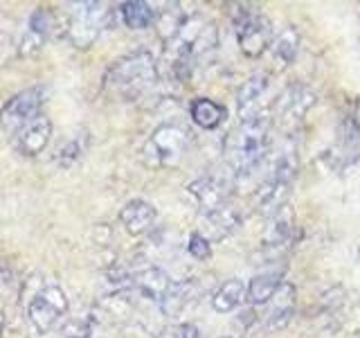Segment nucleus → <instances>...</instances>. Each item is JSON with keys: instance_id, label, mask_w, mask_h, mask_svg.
Wrapping results in <instances>:
<instances>
[{"instance_id": "4", "label": "nucleus", "mask_w": 360, "mask_h": 338, "mask_svg": "<svg viewBox=\"0 0 360 338\" xmlns=\"http://www.w3.org/2000/svg\"><path fill=\"white\" fill-rule=\"evenodd\" d=\"M189 131L180 124H162L144 144V161L153 167H172L187 154Z\"/></svg>"}, {"instance_id": "9", "label": "nucleus", "mask_w": 360, "mask_h": 338, "mask_svg": "<svg viewBox=\"0 0 360 338\" xmlns=\"http://www.w3.org/2000/svg\"><path fill=\"white\" fill-rule=\"evenodd\" d=\"M50 138H52V122L41 113V115L30 120L27 124H22L14 133V146L22 156H37L48 146Z\"/></svg>"}, {"instance_id": "18", "label": "nucleus", "mask_w": 360, "mask_h": 338, "mask_svg": "<svg viewBox=\"0 0 360 338\" xmlns=\"http://www.w3.org/2000/svg\"><path fill=\"white\" fill-rule=\"evenodd\" d=\"M50 27H52V16H50V11H45V9H39L37 14H32L30 18V25H27V32H25V37H22V52H32V50H39L43 41L48 39V34H50Z\"/></svg>"}, {"instance_id": "26", "label": "nucleus", "mask_w": 360, "mask_h": 338, "mask_svg": "<svg viewBox=\"0 0 360 338\" xmlns=\"http://www.w3.org/2000/svg\"><path fill=\"white\" fill-rule=\"evenodd\" d=\"M223 338H228V336H223Z\"/></svg>"}, {"instance_id": "7", "label": "nucleus", "mask_w": 360, "mask_h": 338, "mask_svg": "<svg viewBox=\"0 0 360 338\" xmlns=\"http://www.w3.org/2000/svg\"><path fill=\"white\" fill-rule=\"evenodd\" d=\"M108 9L101 3H75L70 23H68V34L75 45L79 48H88L93 43L99 32L106 27Z\"/></svg>"}, {"instance_id": "3", "label": "nucleus", "mask_w": 360, "mask_h": 338, "mask_svg": "<svg viewBox=\"0 0 360 338\" xmlns=\"http://www.w3.org/2000/svg\"><path fill=\"white\" fill-rule=\"evenodd\" d=\"M158 82V68L151 52L135 50L108 68L106 88L122 99H138Z\"/></svg>"}, {"instance_id": "24", "label": "nucleus", "mask_w": 360, "mask_h": 338, "mask_svg": "<svg viewBox=\"0 0 360 338\" xmlns=\"http://www.w3.org/2000/svg\"><path fill=\"white\" fill-rule=\"evenodd\" d=\"M169 336H172V338H198V327L196 325H189V323L178 325Z\"/></svg>"}, {"instance_id": "25", "label": "nucleus", "mask_w": 360, "mask_h": 338, "mask_svg": "<svg viewBox=\"0 0 360 338\" xmlns=\"http://www.w3.org/2000/svg\"><path fill=\"white\" fill-rule=\"evenodd\" d=\"M0 336H3V318H0Z\"/></svg>"}, {"instance_id": "19", "label": "nucleus", "mask_w": 360, "mask_h": 338, "mask_svg": "<svg viewBox=\"0 0 360 338\" xmlns=\"http://www.w3.org/2000/svg\"><path fill=\"white\" fill-rule=\"evenodd\" d=\"M245 293H248V289L243 287L241 280H228V282H223V284L219 287L217 293H214L212 307L217 309V311H221V313L232 311V309H236L243 302Z\"/></svg>"}, {"instance_id": "23", "label": "nucleus", "mask_w": 360, "mask_h": 338, "mask_svg": "<svg viewBox=\"0 0 360 338\" xmlns=\"http://www.w3.org/2000/svg\"><path fill=\"white\" fill-rule=\"evenodd\" d=\"M189 253L194 255L196 259H207L212 255V248H210V242H207V237L205 234H200V232H194L189 237Z\"/></svg>"}, {"instance_id": "15", "label": "nucleus", "mask_w": 360, "mask_h": 338, "mask_svg": "<svg viewBox=\"0 0 360 338\" xmlns=\"http://www.w3.org/2000/svg\"><path fill=\"white\" fill-rule=\"evenodd\" d=\"M189 115L194 120L200 129H217L219 124L225 120V106H221L219 101H214L210 97H198L191 101L189 106Z\"/></svg>"}, {"instance_id": "22", "label": "nucleus", "mask_w": 360, "mask_h": 338, "mask_svg": "<svg viewBox=\"0 0 360 338\" xmlns=\"http://www.w3.org/2000/svg\"><path fill=\"white\" fill-rule=\"evenodd\" d=\"M189 287H191L189 282H187V284H172V287H169L165 300L160 302V307L165 309V313L174 315V313H178L180 309L185 307L187 300H189Z\"/></svg>"}, {"instance_id": "5", "label": "nucleus", "mask_w": 360, "mask_h": 338, "mask_svg": "<svg viewBox=\"0 0 360 338\" xmlns=\"http://www.w3.org/2000/svg\"><path fill=\"white\" fill-rule=\"evenodd\" d=\"M68 311V298L59 284H45L27 304V320L37 334H50Z\"/></svg>"}, {"instance_id": "1", "label": "nucleus", "mask_w": 360, "mask_h": 338, "mask_svg": "<svg viewBox=\"0 0 360 338\" xmlns=\"http://www.w3.org/2000/svg\"><path fill=\"white\" fill-rule=\"evenodd\" d=\"M214 48H217V27H214V23L200 14L187 16L183 27L167 43L172 70L180 79H185L191 70V65L205 59Z\"/></svg>"}, {"instance_id": "13", "label": "nucleus", "mask_w": 360, "mask_h": 338, "mask_svg": "<svg viewBox=\"0 0 360 338\" xmlns=\"http://www.w3.org/2000/svg\"><path fill=\"white\" fill-rule=\"evenodd\" d=\"M268 302L270 307L266 311V327L268 330H281V327H286L292 311H295V289L290 284H281Z\"/></svg>"}, {"instance_id": "17", "label": "nucleus", "mask_w": 360, "mask_h": 338, "mask_svg": "<svg viewBox=\"0 0 360 338\" xmlns=\"http://www.w3.org/2000/svg\"><path fill=\"white\" fill-rule=\"evenodd\" d=\"M279 287H281V270H270V273H262L250 280L245 298L252 304H266L275 296Z\"/></svg>"}, {"instance_id": "10", "label": "nucleus", "mask_w": 360, "mask_h": 338, "mask_svg": "<svg viewBox=\"0 0 360 338\" xmlns=\"http://www.w3.org/2000/svg\"><path fill=\"white\" fill-rule=\"evenodd\" d=\"M270 86V77L266 73H259L250 77L239 90V99H236V108L241 113V120H252V118H262L266 113L259 108V101L264 99L266 90Z\"/></svg>"}, {"instance_id": "16", "label": "nucleus", "mask_w": 360, "mask_h": 338, "mask_svg": "<svg viewBox=\"0 0 360 338\" xmlns=\"http://www.w3.org/2000/svg\"><path fill=\"white\" fill-rule=\"evenodd\" d=\"M292 221H295V212H292L290 206H281L279 210L273 212V219H270V225L266 228V237L264 244L266 246H279L284 244L290 232H292Z\"/></svg>"}, {"instance_id": "6", "label": "nucleus", "mask_w": 360, "mask_h": 338, "mask_svg": "<svg viewBox=\"0 0 360 338\" xmlns=\"http://www.w3.org/2000/svg\"><path fill=\"white\" fill-rule=\"evenodd\" d=\"M43 104H45L43 86L20 90V93L11 95L3 104V108H0V127L9 133H16L22 124H27L30 120L41 115Z\"/></svg>"}, {"instance_id": "21", "label": "nucleus", "mask_w": 360, "mask_h": 338, "mask_svg": "<svg viewBox=\"0 0 360 338\" xmlns=\"http://www.w3.org/2000/svg\"><path fill=\"white\" fill-rule=\"evenodd\" d=\"M297 43H300V37L292 27L281 32L273 41V61H277L279 68H286L288 63H292V59H295V54H297Z\"/></svg>"}, {"instance_id": "11", "label": "nucleus", "mask_w": 360, "mask_h": 338, "mask_svg": "<svg viewBox=\"0 0 360 338\" xmlns=\"http://www.w3.org/2000/svg\"><path fill=\"white\" fill-rule=\"evenodd\" d=\"M189 192L198 199V203L207 210V214H214L228 206V183L219 178H200L189 185Z\"/></svg>"}, {"instance_id": "14", "label": "nucleus", "mask_w": 360, "mask_h": 338, "mask_svg": "<svg viewBox=\"0 0 360 338\" xmlns=\"http://www.w3.org/2000/svg\"><path fill=\"white\" fill-rule=\"evenodd\" d=\"M131 284L138 289V293L142 298L160 304L165 300V296H167L169 287H172V282H169V277L162 273L160 268H146V270H142L140 275L133 277Z\"/></svg>"}, {"instance_id": "20", "label": "nucleus", "mask_w": 360, "mask_h": 338, "mask_svg": "<svg viewBox=\"0 0 360 338\" xmlns=\"http://www.w3.org/2000/svg\"><path fill=\"white\" fill-rule=\"evenodd\" d=\"M120 14L124 25L131 30H144L149 27L155 20V11L149 3H142V0H131V3H124L120 7Z\"/></svg>"}, {"instance_id": "2", "label": "nucleus", "mask_w": 360, "mask_h": 338, "mask_svg": "<svg viewBox=\"0 0 360 338\" xmlns=\"http://www.w3.org/2000/svg\"><path fill=\"white\" fill-rule=\"evenodd\" d=\"M268 131H270V118H252L241 120V124L225 135L223 140V154L228 165L236 174H250L252 169L262 163V158L268 149Z\"/></svg>"}, {"instance_id": "8", "label": "nucleus", "mask_w": 360, "mask_h": 338, "mask_svg": "<svg viewBox=\"0 0 360 338\" xmlns=\"http://www.w3.org/2000/svg\"><path fill=\"white\" fill-rule=\"evenodd\" d=\"M273 23L259 11H248L241 14L236 23V39H239V48L245 56H262L270 45H273Z\"/></svg>"}, {"instance_id": "12", "label": "nucleus", "mask_w": 360, "mask_h": 338, "mask_svg": "<svg viewBox=\"0 0 360 338\" xmlns=\"http://www.w3.org/2000/svg\"><path fill=\"white\" fill-rule=\"evenodd\" d=\"M120 219H122V225L127 228L129 234H144L155 221V208L149 201L133 199L122 208Z\"/></svg>"}]
</instances>
